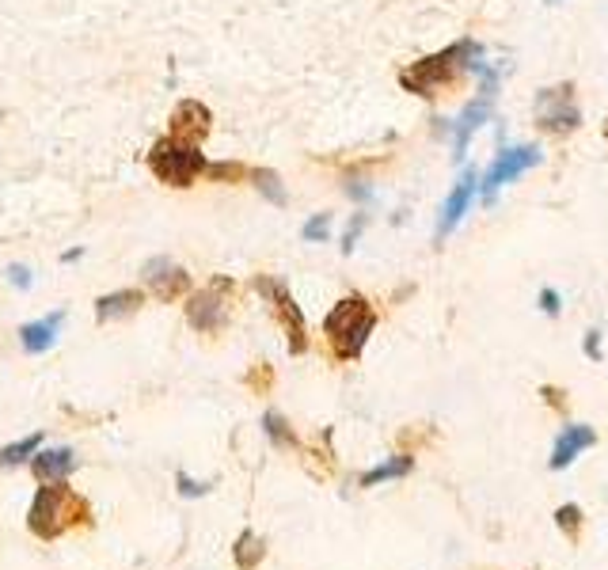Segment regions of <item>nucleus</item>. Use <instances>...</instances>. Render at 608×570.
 <instances>
[{
    "label": "nucleus",
    "mask_w": 608,
    "mask_h": 570,
    "mask_svg": "<svg viewBox=\"0 0 608 570\" xmlns=\"http://www.w3.org/2000/svg\"><path fill=\"white\" fill-rule=\"evenodd\" d=\"M141 278L156 293V301H175L190 289V274L179 263H171L168 255H156L141 266Z\"/></svg>",
    "instance_id": "nucleus-10"
},
{
    "label": "nucleus",
    "mask_w": 608,
    "mask_h": 570,
    "mask_svg": "<svg viewBox=\"0 0 608 570\" xmlns=\"http://www.w3.org/2000/svg\"><path fill=\"white\" fill-rule=\"evenodd\" d=\"M251 175V183H255V190L263 194L270 206H285L289 202V194H285V183H282V175L274 168H255V171H247Z\"/></svg>",
    "instance_id": "nucleus-16"
},
{
    "label": "nucleus",
    "mask_w": 608,
    "mask_h": 570,
    "mask_svg": "<svg viewBox=\"0 0 608 570\" xmlns=\"http://www.w3.org/2000/svg\"><path fill=\"white\" fill-rule=\"evenodd\" d=\"M8 282L16 285V289H31V270L27 266H8Z\"/></svg>",
    "instance_id": "nucleus-28"
},
{
    "label": "nucleus",
    "mask_w": 608,
    "mask_h": 570,
    "mask_svg": "<svg viewBox=\"0 0 608 570\" xmlns=\"http://www.w3.org/2000/svg\"><path fill=\"white\" fill-rule=\"evenodd\" d=\"M206 152L198 141H187V137H160L156 145L149 149V171L168 183V187H194L202 175H206Z\"/></svg>",
    "instance_id": "nucleus-4"
},
{
    "label": "nucleus",
    "mask_w": 608,
    "mask_h": 570,
    "mask_svg": "<svg viewBox=\"0 0 608 570\" xmlns=\"http://www.w3.org/2000/svg\"><path fill=\"white\" fill-rule=\"evenodd\" d=\"M266 544L255 536V532H240V540H236V548H232V559H236V567L240 570H255V563L263 559Z\"/></svg>",
    "instance_id": "nucleus-19"
},
{
    "label": "nucleus",
    "mask_w": 608,
    "mask_h": 570,
    "mask_svg": "<svg viewBox=\"0 0 608 570\" xmlns=\"http://www.w3.org/2000/svg\"><path fill=\"white\" fill-rule=\"evenodd\" d=\"M532 111H536V126L555 133V137H567V133H574L582 126V107H578V99H574V84L540 88Z\"/></svg>",
    "instance_id": "nucleus-7"
},
{
    "label": "nucleus",
    "mask_w": 608,
    "mask_h": 570,
    "mask_svg": "<svg viewBox=\"0 0 608 570\" xmlns=\"http://www.w3.org/2000/svg\"><path fill=\"white\" fill-rule=\"evenodd\" d=\"M232 278H213L209 285H202L198 293H190L187 301V320L194 331L213 335L228 323V304H232Z\"/></svg>",
    "instance_id": "nucleus-8"
},
{
    "label": "nucleus",
    "mask_w": 608,
    "mask_h": 570,
    "mask_svg": "<svg viewBox=\"0 0 608 570\" xmlns=\"http://www.w3.org/2000/svg\"><path fill=\"white\" fill-rule=\"evenodd\" d=\"M263 434L274 441V445H297V437L289 430V422H285L278 411H266L263 415Z\"/></svg>",
    "instance_id": "nucleus-20"
},
{
    "label": "nucleus",
    "mask_w": 608,
    "mask_h": 570,
    "mask_svg": "<svg viewBox=\"0 0 608 570\" xmlns=\"http://www.w3.org/2000/svg\"><path fill=\"white\" fill-rule=\"evenodd\" d=\"M475 190H479V175L468 168L456 179V187L449 190V198L441 202V213H437V244H441L445 236H453L456 225L468 217V209H472L475 202Z\"/></svg>",
    "instance_id": "nucleus-9"
},
{
    "label": "nucleus",
    "mask_w": 608,
    "mask_h": 570,
    "mask_svg": "<svg viewBox=\"0 0 608 570\" xmlns=\"http://www.w3.org/2000/svg\"><path fill=\"white\" fill-rule=\"evenodd\" d=\"M65 323V312H54V316H42V320H31L19 327V342L27 354H46L57 342V331Z\"/></svg>",
    "instance_id": "nucleus-14"
},
{
    "label": "nucleus",
    "mask_w": 608,
    "mask_h": 570,
    "mask_svg": "<svg viewBox=\"0 0 608 570\" xmlns=\"http://www.w3.org/2000/svg\"><path fill=\"white\" fill-rule=\"evenodd\" d=\"M544 160V152L540 145H502V149L494 152L491 168L483 171V179H479V194H483V202L491 206L494 198H498V190L517 183L525 171H532L536 164Z\"/></svg>",
    "instance_id": "nucleus-6"
},
{
    "label": "nucleus",
    "mask_w": 608,
    "mask_h": 570,
    "mask_svg": "<svg viewBox=\"0 0 608 570\" xmlns=\"http://www.w3.org/2000/svg\"><path fill=\"white\" fill-rule=\"evenodd\" d=\"M301 236L308 244H327V240H331V213H312V217L304 221Z\"/></svg>",
    "instance_id": "nucleus-21"
},
{
    "label": "nucleus",
    "mask_w": 608,
    "mask_h": 570,
    "mask_svg": "<svg viewBox=\"0 0 608 570\" xmlns=\"http://www.w3.org/2000/svg\"><path fill=\"white\" fill-rule=\"evenodd\" d=\"M586 358L601 361V331H597V327L586 331Z\"/></svg>",
    "instance_id": "nucleus-29"
},
{
    "label": "nucleus",
    "mask_w": 608,
    "mask_h": 570,
    "mask_svg": "<svg viewBox=\"0 0 608 570\" xmlns=\"http://www.w3.org/2000/svg\"><path fill=\"white\" fill-rule=\"evenodd\" d=\"M365 225H369V213H365V209H358V213L350 217L346 232H342V255H350V251L358 247V240H361V232H365Z\"/></svg>",
    "instance_id": "nucleus-24"
},
{
    "label": "nucleus",
    "mask_w": 608,
    "mask_h": 570,
    "mask_svg": "<svg viewBox=\"0 0 608 570\" xmlns=\"http://www.w3.org/2000/svg\"><path fill=\"white\" fill-rule=\"evenodd\" d=\"M38 449H42V434L19 437V441H12V445H4V449H0V468H16V464H23V460H31Z\"/></svg>",
    "instance_id": "nucleus-18"
},
{
    "label": "nucleus",
    "mask_w": 608,
    "mask_h": 570,
    "mask_svg": "<svg viewBox=\"0 0 608 570\" xmlns=\"http://www.w3.org/2000/svg\"><path fill=\"white\" fill-rule=\"evenodd\" d=\"M255 289H259V297L274 308V316L282 323L289 354H304V350H308V323H304L301 304L293 301L289 285H285L282 278H274V274H259V278H255Z\"/></svg>",
    "instance_id": "nucleus-5"
},
{
    "label": "nucleus",
    "mask_w": 608,
    "mask_h": 570,
    "mask_svg": "<svg viewBox=\"0 0 608 570\" xmlns=\"http://www.w3.org/2000/svg\"><path fill=\"white\" fill-rule=\"evenodd\" d=\"M540 312H548V316H559V308H563V297H559V289H540Z\"/></svg>",
    "instance_id": "nucleus-27"
},
{
    "label": "nucleus",
    "mask_w": 608,
    "mask_h": 570,
    "mask_svg": "<svg viewBox=\"0 0 608 570\" xmlns=\"http://www.w3.org/2000/svg\"><path fill=\"white\" fill-rule=\"evenodd\" d=\"M605 137H608V130H605Z\"/></svg>",
    "instance_id": "nucleus-31"
},
{
    "label": "nucleus",
    "mask_w": 608,
    "mask_h": 570,
    "mask_svg": "<svg viewBox=\"0 0 608 570\" xmlns=\"http://www.w3.org/2000/svg\"><path fill=\"white\" fill-rule=\"evenodd\" d=\"M411 468H415L411 456H392V460H384V464H377V468H369V472L361 475V487H377V483H388V479H403Z\"/></svg>",
    "instance_id": "nucleus-17"
},
{
    "label": "nucleus",
    "mask_w": 608,
    "mask_h": 570,
    "mask_svg": "<svg viewBox=\"0 0 608 570\" xmlns=\"http://www.w3.org/2000/svg\"><path fill=\"white\" fill-rule=\"evenodd\" d=\"M479 57H483V46L472 42V38H460L453 46H445V50H437V54L430 57H418L415 65H407V69L399 73V84L411 95L434 99V95L445 92L460 73H472V65Z\"/></svg>",
    "instance_id": "nucleus-1"
},
{
    "label": "nucleus",
    "mask_w": 608,
    "mask_h": 570,
    "mask_svg": "<svg viewBox=\"0 0 608 570\" xmlns=\"http://www.w3.org/2000/svg\"><path fill=\"white\" fill-rule=\"evenodd\" d=\"M141 304H145V293H141V289H114V293H103V297L95 301V320L99 323L122 320V316H133Z\"/></svg>",
    "instance_id": "nucleus-15"
},
{
    "label": "nucleus",
    "mask_w": 608,
    "mask_h": 570,
    "mask_svg": "<svg viewBox=\"0 0 608 570\" xmlns=\"http://www.w3.org/2000/svg\"><path fill=\"white\" fill-rule=\"evenodd\" d=\"M209 107L198 99H183L175 111H171V133L175 137H187V141H202L209 133Z\"/></svg>",
    "instance_id": "nucleus-13"
},
{
    "label": "nucleus",
    "mask_w": 608,
    "mask_h": 570,
    "mask_svg": "<svg viewBox=\"0 0 608 570\" xmlns=\"http://www.w3.org/2000/svg\"><path fill=\"white\" fill-rule=\"evenodd\" d=\"M206 175L213 183H240L247 168L244 164H232V160H213V164H206Z\"/></svg>",
    "instance_id": "nucleus-22"
},
{
    "label": "nucleus",
    "mask_w": 608,
    "mask_h": 570,
    "mask_svg": "<svg viewBox=\"0 0 608 570\" xmlns=\"http://www.w3.org/2000/svg\"><path fill=\"white\" fill-rule=\"evenodd\" d=\"M593 445H597L593 426H586V422H570V426H563V430H559V437H555L548 464L555 468V472H563V468H570V464L586 453V449H593Z\"/></svg>",
    "instance_id": "nucleus-11"
},
{
    "label": "nucleus",
    "mask_w": 608,
    "mask_h": 570,
    "mask_svg": "<svg viewBox=\"0 0 608 570\" xmlns=\"http://www.w3.org/2000/svg\"><path fill=\"white\" fill-rule=\"evenodd\" d=\"M555 525L567 532V536H574V532H578V525H582V510H578V506H559V513H555Z\"/></svg>",
    "instance_id": "nucleus-25"
},
{
    "label": "nucleus",
    "mask_w": 608,
    "mask_h": 570,
    "mask_svg": "<svg viewBox=\"0 0 608 570\" xmlns=\"http://www.w3.org/2000/svg\"><path fill=\"white\" fill-rule=\"evenodd\" d=\"M80 521H88V502L61 479V483H42L35 491V502L27 510V529L38 540H57Z\"/></svg>",
    "instance_id": "nucleus-2"
},
{
    "label": "nucleus",
    "mask_w": 608,
    "mask_h": 570,
    "mask_svg": "<svg viewBox=\"0 0 608 570\" xmlns=\"http://www.w3.org/2000/svg\"><path fill=\"white\" fill-rule=\"evenodd\" d=\"M342 190H346V198H354L358 206H369V202H373V194H377V190H373V183H369L365 175H346Z\"/></svg>",
    "instance_id": "nucleus-23"
},
{
    "label": "nucleus",
    "mask_w": 608,
    "mask_h": 570,
    "mask_svg": "<svg viewBox=\"0 0 608 570\" xmlns=\"http://www.w3.org/2000/svg\"><path fill=\"white\" fill-rule=\"evenodd\" d=\"M175 483H179V494H183V498H202V494L209 491V483H198V479H190L187 472L175 475Z\"/></svg>",
    "instance_id": "nucleus-26"
},
{
    "label": "nucleus",
    "mask_w": 608,
    "mask_h": 570,
    "mask_svg": "<svg viewBox=\"0 0 608 570\" xmlns=\"http://www.w3.org/2000/svg\"><path fill=\"white\" fill-rule=\"evenodd\" d=\"M373 327H377V312H373V304L365 301L361 293H350V297H342L331 312H327V320H323V335L331 342V350H335V358L339 361H354L365 350V342L373 335Z\"/></svg>",
    "instance_id": "nucleus-3"
},
{
    "label": "nucleus",
    "mask_w": 608,
    "mask_h": 570,
    "mask_svg": "<svg viewBox=\"0 0 608 570\" xmlns=\"http://www.w3.org/2000/svg\"><path fill=\"white\" fill-rule=\"evenodd\" d=\"M31 472L38 483H61L76 472V453L69 445H57V449H38L31 456Z\"/></svg>",
    "instance_id": "nucleus-12"
},
{
    "label": "nucleus",
    "mask_w": 608,
    "mask_h": 570,
    "mask_svg": "<svg viewBox=\"0 0 608 570\" xmlns=\"http://www.w3.org/2000/svg\"><path fill=\"white\" fill-rule=\"evenodd\" d=\"M80 255H84V247H69V251H65V255H61V259H65V263H76V259H80Z\"/></svg>",
    "instance_id": "nucleus-30"
}]
</instances>
